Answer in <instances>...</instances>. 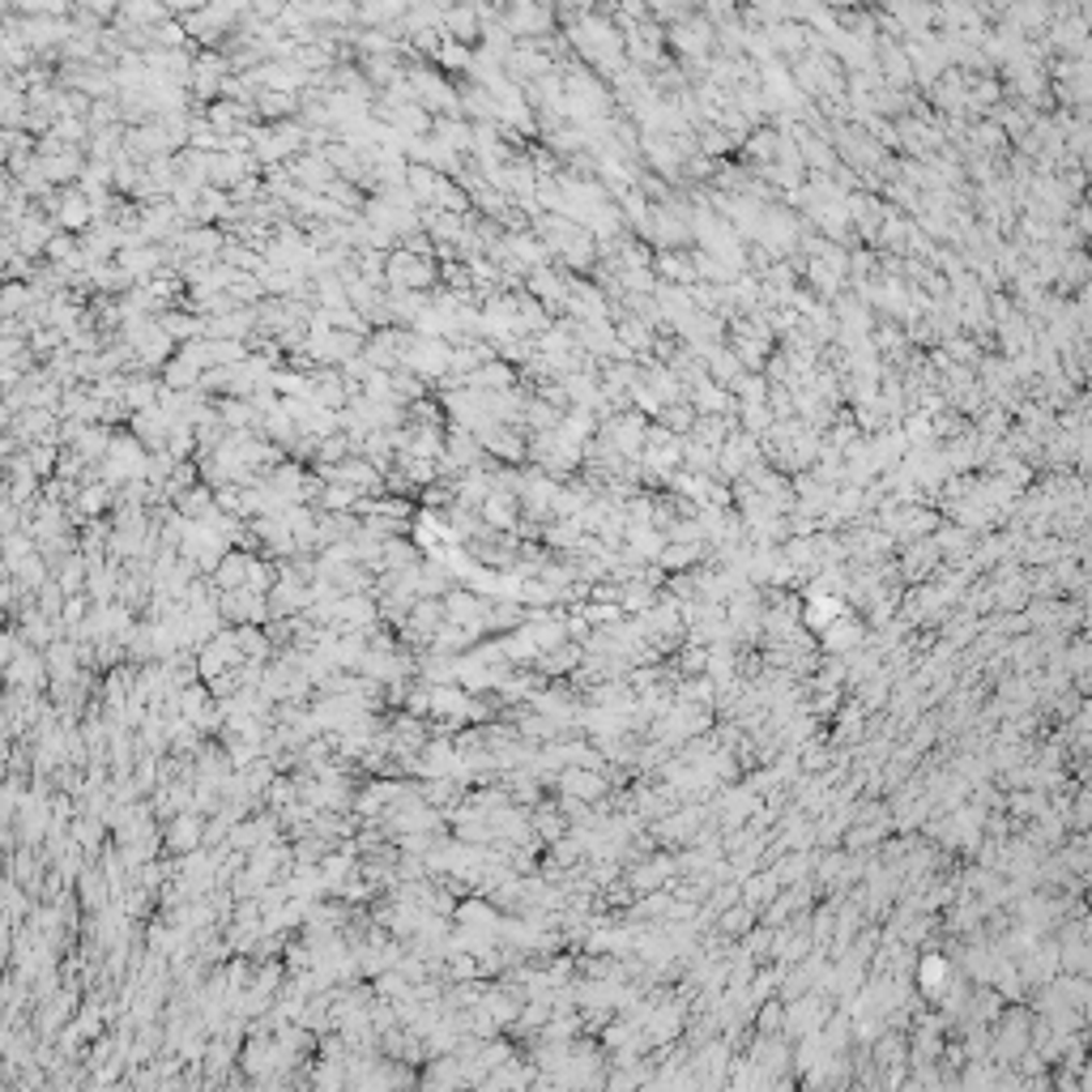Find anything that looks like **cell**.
I'll list each match as a JSON object with an SVG mask.
<instances>
[{"label": "cell", "mask_w": 1092, "mask_h": 1092, "mask_svg": "<svg viewBox=\"0 0 1092 1092\" xmlns=\"http://www.w3.org/2000/svg\"><path fill=\"white\" fill-rule=\"evenodd\" d=\"M918 978H922V986H930V990H935V986L948 978V965H943L939 956H926V960H922V969H918Z\"/></svg>", "instance_id": "obj_2"}, {"label": "cell", "mask_w": 1092, "mask_h": 1092, "mask_svg": "<svg viewBox=\"0 0 1092 1092\" xmlns=\"http://www.w3.org/2000/svg\"><path fill=\"white\" fill-rule=\"evenodd\" d=\"M713 21H705V17H679V26H675V43H679V51L683 56H705V51H713Z\"/></svg>", "instance_id": "obj_1"}, {"label": "cell", "mask_w": 1092, "mask_h": 1092, "mask_svg": "<svg viewBox=\"0 0 1092 1092\" xmlns=\"http://www.w3.org/2000/svg\"><path fill=\"white\" fill-rule=\"evenodd\" d=\"M836 4H845V0H836Z\"/></svg>", "instance_id": "obj_3"}]
</instances>
